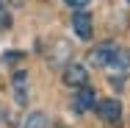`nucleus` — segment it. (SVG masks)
Instances as JSON below:
<instances>
[{
	"label": "nucleus",
	"instance_id": "f03ea898",
	"mask_svg": "<svg viewBox=\"0 0 130 128\" xmlns=\"http://www.w3.org/2000/svg\"><path fill=\"white\" fill-rule=\"evenodd\" d=\"M97 114L103 117L105 123H119L122 120V103L108 98V100H100L97 103Z\"/></svg>",
	"mask_w": 130,
	"mask_h": 128
},
{
	"label": "nucleus",
	"instance_id": "7ed1b4c3",
	"mask_svg": "<svg viewBox=\"0 0 130 128\" xmlns=\"http://www.w3.org/2000/svg\"><path fill=\"white\" fill-rule=\"evenodd\" d=\"M86 81H89V70L83 64H69L64 70V84L67 86H86Z\"/></svg>",
	"mask_w": 130,
	"mask_h": 128
},
{
	"label": "nucleus",
	"instance_id": "423d86ee",
	"mask_svg": "<svg viewBox=\"0 0 130 128\" xmlns=\"http://www.w3.org/2000/svg\"><path fill=\"white\" fill-rule=\"evenodd\" d=\"M22 128H47V117L42 111H33V114H28V120H25Z\"/></svg>",
	"mask_w": 130,
	"mask_h": 128
},
{
	"label": "nucleus",
	"instance_id": "1a4fd4ad",
	"mask_svg": "<svg viewBox=\"0 0 130 128\" xmlns=\"http://www.w3.org/2000/svg\"><path fill=\"white\" fill-rule=\"evenodd\" d=\"M67 3H69L72 8H86V6L91 3V0H67Z\"/></svg>",
	"mask_w": 130,
	"mask_h": 128
},
{
	"label": "nucleus",
	"instance_id": "20e7f679",
	"mask_svg": "<svg viewBox=\"0 0 130 128\" xmlns=\"http://www.w3.org/2000/svg\"><path fill=\"white\" fill-rule=\"evenodd\" d=\"M72 28H75V33H78L80 39H91V17L89 14H75L72 17Z\"/></svg>",
	"mask_w": 130,
	"mask_h": 128
},
{
	"label": "nucleus",
	"instance_id": "f257e3e1",
	"mask_svg": "<svg viewBox=\"0 0 130 128\" xmlns=\"http://www.w3.org/2000/svg\"><path fill=\"white\" fill-rule=\"evenodd\" d=\"M116 45H111V42H103V45H97L94 50L89 53L86 59H89V64L91 67H111L113 64V59H116Z\"/></svg>",
	"mask_w": 130,
	"mask_h": 128
},
{
	"label": "nucleus",
	"instance_id": "9d476101",
	"mask_svg": "<svg viewBox=\"0 0 130 128\" xmlns=\"http://www.w3.org/2000/svg\"><path fill=\"white\" fill-rule=\"evenodd\" d=\"M8 25V14H6V8L0 6V28H6Z\"/></svg>",
	"mask_w": 130,
	"mask_h": 128
},
{
	"label": "nucleus",
	"instance_id": "0eeeda50",
	"mask_svg": "<svg viewBox=\"0 0 130 128\" xmlns=\"http://www.w3.org/2000/svg\"><path fill=\"white\" fill-rule=\"evenodd\" d=\"M111 67H113V70H127V67H130V50H122V48H119Z\"/></svg>",
	"mask_w": 130,
	"mask_h": 128
},
{
	"label": "nucleus",
	"instance_id": "6e6552de",
	"mask_svg": "<svg viewBox=\"0 0 130 128\" xmlns=\"http://www.w3.org/2000/svg\"><path fill=\"white\" fill-rule=\"evenodd\" d=\"M25 81H28L25 73H17V75H14V92H17L20 100H25Z\"/></svg>",
	"mask_w": 130,
	"mask_h": 128
},
{
	"label": "nucleus",
	"instance_id": "39448f33",
	"mask_svg": "<svg viewBox=\"0 0 130 128\" xmlns=\"http://www.w3.org/2000/svg\"><path fill=\"white\" fill-rule=\"evenodd\" d=\"M97 106V98H94V92L89 89V86H83L78 92V98H75V109L78 111H89V109H94Z\"/></svg>",
	"mask_w": 130,
	"mask_h": 128
}]
</instances>
